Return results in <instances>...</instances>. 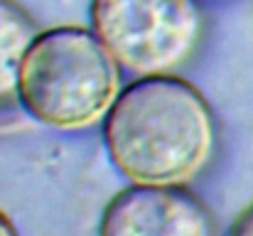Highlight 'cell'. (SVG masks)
Segmentation results:
<instances>
[{
	"mask_svg": "<svg viewBox=\"0 0 253 236\" xmlns=\"http://www.w3.org/2000/svg\"><path fill=\"white\" fill-rule=\"evenodd\" d=\"M231 234H249V236H253V204L244 212V214H239L236 224L231 227Z\"/></svg>",
	"mask_w": 253,
	"mask_h": 236,
	"instance_id": "8992f818",
	"label": "cell"
},
{
	"mask_svg": "<svg viewBox=\"0 0 253 236\" xmlns=\"http://www.w3.org/2000/svg\"><path fill=\"white\" fill-rule=\"evenodd\" d=\"M118 62L93 30L40 32L20 67L17 98L52 128H84L103 118L118 96Z\"/></svg>",
	"mask_w": 253,
	"mask_h": 236,
	"instance_id": "7a4b0ae2",
	"label": "cell"
},
{
	"mask_svg": "<svg viewBox=\"0 0 253 236\" xmlns=\"http://www.w3.org/2000/svg\"><path fill=\"white\" fill-rule=\"evenodd\" d=\"M37 35V22L20 2L0 0V98L17 94L22 59Z\"/></svg>",
	"mask_w": 253,
	"mask_h": 236,
	"instance_id": "5b68a950",
	"label": "cell"
},
{
	"mask_svg": "<svg viewBox=\"0 0 253 236\" xmlns=\"http://www.w3.org/2000/svg\"><path fill=\"white\" fill-rule=\"evenodd\" d=\"M103 236H211L204 204L179 182H133L103 209Z\"/></svg>",
	"mask_w": 253,
	"mask_h": 236,
	"instance_id": "277c9868",
	"label": "cell"
},
{
	"mask_svg": "<svg viewBox=\"0 0 253 236\" xmlns=\"http://www.w3.org/2000/svg\"><path fill=\"white\" fill-rule=\"evenodd\" d=\"M12 234H17V229L12 227V222L7 219V214L0 212V236H12Z\"/></svg>",
	"mask_w": 253,
	"mask_h": 236,
	"instance_id": "52a82bcc",
	"label": "cell"
},
{
	"mask_svg": "<svg viewBox=\"0 0 253 236\" xmlns=\"http://www.w3.org/2000/svg\"><path fill=\"white\" fill-rule=\"evenodd\" d=\"M202 25L194 0H91V30L123 69L140 77L184 64Z\"/></svg>",
	"mask_w": 253,
	"mask_h": 236,
	"instance_id": "3957f363",
	"label": "cell"
},
{
	"mask_svg": "<svg viewBox=\"0 0 253 236\" xmlns=\"http://www.w3.org/2000/svg\"><path fill=\"white\" fill-rule=\"evenodd\" d=\"M214 116L184 79L145 74L103 116L111 162L130 182H189L214 153Z\"/></svg>",
	"mask_w": 253,
	"mask_h": 236,
	"instance_id": "6da1fadb",
	"label": "cell"
}]
</instances>
